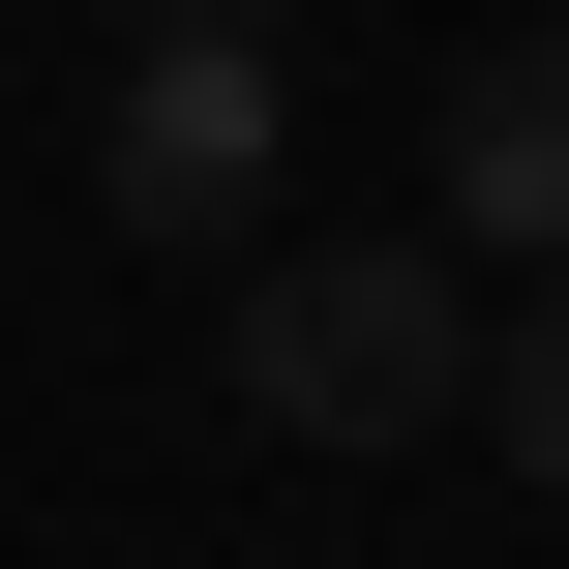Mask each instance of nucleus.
Listing matches in <instances>:
<instances>
[{
	"label": "nucleus",
	"mask_w": 569,
	"mask_h": 569,
	"mask_svg": "<svg viewBox=\"0 0 569 569\" xmlns=\"http://www.w3.org/2000/svg\"><path fill=\"white\" fill-rule=\"evenodd\" d=\"M450 390H480V240H240V420H300V450H450Z\"/></svg>",
	"instance_id": "1"
},
{
	"label": "nucleus",
	"mask_w": 569,
	"mask_h": 569,
	"mask_svg": "<svg viewBox=\"0 0 569 569\" xmlns=\"http://www.w3.org/2000/svg\"><path fill=\"white\" fill-rule=\"evenodd\" d=\"M270 180H300V60H270V30H120L90 210H120L150 270H240V240H270Z\"/></svg>",
	"instance_id": "2"
},
{
	"label": "nucleus",
	"mask_w": 569,
	"mask_h": 569,
	"mask_svg": "<svg viewBox=\"0 0 569 569\" xmlns=\"http://www.w3.org/2000/svg\"><path fill=\"white\" fill-rule=\"evenodd\" d=\"M420 210H450L480 270H569V30H480V60L420 90Z\"/></svg>",
	"instance_id": "3"
},
{
	"label": "nucleus",
	"mask_w": 569,
	"mask_h": 569,
	"mask_svg": "<svg viewBox=\"0 0 569 569\" xmlns=\"http://www.w3.org/2000/svg\"><path fill=\"white\" fill-rule=\"evenodd\" d=\"M450 420H480V450L569 510V270H510V330H480V390H450Z\"/></svg>",
	"instance_id": "4"
},
{
	"label": "nucleus",
	"mask_w": 569,
	"mask_h": 569,
	"mask_svg": "<svg viewBox=\"0 0 569 569\" xmlns=\"http://www.w3.org/2000/svg\"><path fill=\"white\" fill-rule=\"evenodd\" d=\"M120 30H300V0H120Z\"/></svg>",
	"instance_id": "5"
}]
</instances>
